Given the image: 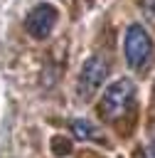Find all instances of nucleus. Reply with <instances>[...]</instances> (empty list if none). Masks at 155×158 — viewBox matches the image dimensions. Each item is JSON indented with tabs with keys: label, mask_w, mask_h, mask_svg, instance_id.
Returning <instances> with one entry per match:
<instances>
[{
	"label": "nucleus",
	"mask_w": 155,
	"mask_h": 158,
	"mask_svg": "<svg viewBox=\"0 0 155 158\" xmlns=\"http://www.w3.org/2000/svg\"><path fill=\"white\" fill-rule=\"evenodd\" d=\"M143 15L150 22H155V0H143Z\"/></svg>",
	"instance_id": "nucleus-6"
},
{
	"label": "nucleus",
	"mask_w": 155,
	"mask_h": 158,
	"mask_svg": "<svg viewBox=\"0 0 155 158\" xmlns=\"http://www.w3.org/2000/svg\"><path fill=\"white\" fill-rule=\"evenodd\" d=\"M123 54H125V62L128 67L133 69H140L150 62L153 57V40L148 35V30L143 25H128L125 30V37H123Z\"/></svg>",
	"instance_id": "nucleus-2"
},
{
	"label": "nucleus",
	"mask_w": 155,
	"mask_h": 158,
	"mask_svg": "<svg viewBox=\"0 0 155 158\" xmlns=\"http://www.w3.org/2000/svg\"><path fill=\"white\" fill-rule=\"evenodd\" d=\"M135 99V81L123 77L116 79L106 86V91L101 94V104H98V114L106 121H118L128 114V109L133 106Z\"/></svg>",
	"instance_id": "nucleus-1"
},
{
	"label": "nucleus",
	"mask_w": 155,
	"mask_h": 158,
	"mask_svg": "<svg viewBox=\"0 0 155 158\" xmlns=\"http://www.w3.org/2000/svg\"><path fill=\"white\" fill-rule=\"evenodd\" d=\"M71 133H74V138H81V141H98V128L89 118H74Z\"/></svg>",
	"instance_id": "nucleus-5"
},
{
	"label": "nucleus",
	"mask_w": 155,
	"mask_h": 158,
	"mask_svg": "<svg viewBox=\"0 0 155 158\" xmlns=\"http://www.w3.org/2000/svg\"><path fill=\"white\" fill-rule=\"evenodd\" d=\"M57 20H59V10H57L54 5H49V2H39V5H34V7L27 12V17H25V30H27L34 40H44V37H49V32L54 30Z\"/></svg>",
	"instance_id": "nucleus-4"
},
{
	"label": "nucleus",
	"mask_w": 155,
	"mask_h": 158,
	"mask_svg": "<svg viewBox=\"0 0 155 158\" xmlns=\"http://www.w3.org/2000/svg\"><path fill=\"white\" fill-rule=\"evenodd\" d=\"M106 77H108V62H106L103 57H98V54H91V57L84 62L81 72H79V81H76L79 96H81L84 101H91V99L98 94V89H101V84L106 81Z\"/></svg>",
	"instance_id": "nucleus-3"
}]
</instances>
